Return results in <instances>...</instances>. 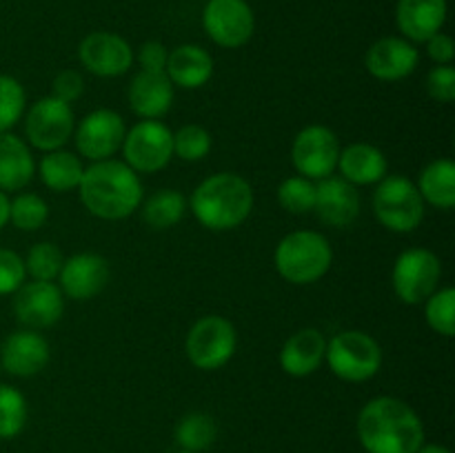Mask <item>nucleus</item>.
<instances>
[{"mask_svg": "<svg viewBox=\"0 0 455 453\" xmlns=\"http://www.w3.org/2000/svg\"><path fill=\"white\" fill-rule=\"evenodd\" d=\"M27 282L25 260L16 251L0 247V296H13Z\"/></svg>", "mask_w": 455, "mask_h": 453, "instance_id": "nucleus-37", "label": "nucleus"}, {"mask_svg": "<svg viewBox=\"0 0 455 453\" xmlns=\"http://www.w3.org/2000/svg\"><path fill=\"white\" fill-rule=\"evenodd\" d=\"M109 278L111 269L107 258L83 251L65 258L60 274H58V287H60L62 296L69 300L87 302L105 291Z\"/></svg>", "mask_w": 455, "mask_h": 453, "instance_id": "nucleus-16", "label": "nucleus"}, {"mask_svg": "<svg viewBox=\"0 0 455 453\" xmlns=\"http://www.w3.org/2000/svg\"><path fill=\"white\" fill-rule=\"evenodd\" d=\"M27 111V93L20 80L9 74H0V133L16 127Z\"/></svg>", "mask_w": 455, "mask_h": 453, "instance_id": "nucleus-35", "label": "nucleus"}, {"mask_svg": "<svg viewBox=\"0 0 455 453\" xmlns=\"http://www.w3.org/2000/svg\"><path fill=\"white\" fill-rule=\"evenodd\" d=\"M9 225V195L0 191V231Z\"/></svg>", "mask_w": 455, "mask_h": 453, "instance_id": "nucleus-42", "label": "nucleus"}, {"mask_svg": "<svg viewBox=\"0 0 455 453\" xmlns=\"http://www.w3.org/2000/svg\"><path fill=\"white\" fill-rule=\"evenodd\" d=\"M213 138L203 124H185L173 131V155L185 163H200L209 155Z\"/></svg>", "mask_w": 455, "mask_h": 453, "instance_id": "nucleus-36", "label": "nucleus"}, {"mask_svg": "<svg viewBox=\"0 0 455 453\" xmlns=\"http://www.w3.org/2000/svg\"><path fill=\"white\" fill-rule=\"evenodd\" d=\"M238 333L225 315H203L196 320L185 340V354L200 371H218L234 358Z\"/></svg>", "mask_w": 455, "mask_h": 453, "instance_id": "nucleus-8", "label": "nucleus"}, {"mask_svg": "<svg viewBox=\"0 0 455 453\" xmlns=\"http://www.w3.org/2000/svg\"><path fill=\"white\" fill-rule=\"evenodd\" d=\"M203 29L218 47L240 49L253 38L256 13L247 0H207Z\"/></svg>", "mask_w": 455, "mask_h": 453, "instance_id": "nucleus-11", "label": "nucleus"}, {"mask_svg": "<svg viewBox=\"0 0 455 453\" xmlns=\"http://www.w3.org/2000/svg\"><path fill=\"white\" fill-rule=\"evenodd\" d=\"M416 453H451L447 447L443 444H422Z\"/></svg>", "mask_w": 455, "mask_h": 453, "instance_id": "nucleus-43", "label": "nucleus"}, {"mask_svg": "<svg viewBox=\"0 0 455 453\" xmlns=\"http://www.w3.org/2000/svg\"><path fill=\"white\" fill-rule=\"evenodd\" d=\"M189 209L204 229L234 231L251 216L253 187L235 171L213 173L196 187Z\"/></svg>", "mask_w": 455, "mask_h": 453, "instance_id": "nucleus-3", "label": "nucleus"}, {"mask_svg": "<svg viewBox=\"0 0 455 453\" xmlns=\"http://www.w3.org/2000/svg\"><path fill=\"white\" fill-rule=\"evenodd\" d=\"M425 44L427 53H429V58L435 65H451L455 58V43L451 36L444 34V31H438V34L431 36Z\"/></svg>", "mask_w": 455, "mask_h": 453, "instance_id": "nucleus-41", "label": "nucleus"}, {"mask_svg": "<svg viewBox=\"0 0 455 453\" xmlns=\"http://www.w3.org/2000/svg\"><path fill=\"white\" fill-rule=\"evenodd\" d=\"M13 314L22 329H43L60 322L65 314V296L56 282L29 280L13 293Z\"/></svg>", "mask_w": 455, "mask_h": 453, "instance_id": "nucleus-15", "label": "nucleus"}, {"mask_svg": "<svg viewBox=\"0 0 455 453\" xmlns=\"http://www.w3.org/2000/svg\"><path fill=\"white\" fill-rule=\"evenodd\" d=\"M22 260H25V271L31 280L56 282L62 262H65V253L56 242H36Z\"/></svg>", "mask_w": 455, "mask_h": 453, "instance_id": "nucleus-32", "label": "nucleus"}, {"mask_svg": "<svg viewBox=\"0 0 455 453\" xmlns=\"http://www.w3.org/2000/svg\"><path fill=\"white\" fill-rule=\"evenodd\" d=\"M373 216L394 234H413L425 220L427 204L418 191L416 182L407 176H389L387 173L376 185L371 198Z\"/></svg>", "mask_w": 455, "mask_h": 453, "instance_id": "nucleus-6", "label": "nucleus"}, {"mask_svg": "<svg viewBox=\"0 0 455 453\" xmlns=\"http://www.w3.org/2000/svg\"><path fill=\"white\" fill-rule=\"evenodd\" d=\"M49 220V204L43 195L20 191L16 198L9 200V222L18 231H38Z\"/></svg>", "mask_w": 455, "mask_h": 453, "instance_id": "nucleus-30", "label": "nucleus"}, {"mask_svg": "<svg viewBox=\"0 0 455 453\" xmlns=\"http://www.w3.org/2000/svg\"><path fill=\"white\" fill-rule=\"evenodd\" d=\"M218 425L209 413L194 411L180 417L176 426V442L182 451L203 453L216 442Z\"/></svg>", "mask_w": 455, "mask_h": 453, "instance_id": "nucleus-29", "label": "nucleus"}, {"mask_svg": "<svg viewBox=\"0 0 455 453\" xmlns=\"http://www.w3.org/2000/svg\"><path fill=\"white\" fill-rule=\"evenodd\" d=\"M34 176L36 160L25 138L12 131L0 133V191H22Z\"/></svg>", "mask_w": 455, "mask_h": 453, "instance_id": "nucleus-25", "label": "nucleus"}, {"mask_svg": "<svg viewBox=\"0 0 455 453\" xmlns=\"http://www.w3.org/2000/svg\"><path fill=\"white\" fill-rule=\"evenodd\" d=\"M127 124L114 109H93L76 124L74 142L83 158L92 163L109 160L123 149Z\"/></svg>", "mask_w": 455, "mask_h": 453, "instance_id": "nucleus-13", "label": "nucleus"}, {"mask_svg": "<svg viewBox=\"0 0 455 453\" xmlns=\"http://www.w3.org/2000/svg\"><path fill=\"white\" fill-rule=\"evenodd\" d=\"M363 209L358 187L340 176H329L315 182V207L320 222L333 229H347L354 225Z\"/></svg>", "mask_w": 455, "mask_h": 453, "instance_id": "nucleus-19", "label": "nucleus"}, {"mask_svg": "<svg viewBox=\"0 0 455 453\" xmlns=\"http://www.w3.org/2000/svg\"><path fill=\"white\" fill-rule=\"evenodd\" d=\"M29 417L27 400L16 386L0 382V440H12L22 433Z\"/></svg>", "mask_w": 455, "mask_h": 453, "instance_id": "nucleus-31", "label": "nucleus"}, {"mask_svg": "<svg viewBox=\"0 0 455 453\" xmlns=\"http://www.w3.org/2000/svg\"><path fill=\"white\" fill-rule=\"evenodd\" d=\"M25 140L34 149L56 151L65 149L67 142L74 138L76 114L74 107L58 100L56 96H43L25 111Z\"/></svg>", "mask_w": 455, "mask_h": 453, "instance_id": "nucleus-9", "label": "nucleus"}, {"mask_svg": "<svg viewBox=\"0 0 455 453\" xmlns=\"http://www.w3.org/2000/svg\"><path fill=\"white\" fill-rule=\"evenodd\" d=\"M83 93H84V78L78 69H65L53 78L52 96H56L58 100L67 102V105H74L76 100H80Z\"/></svg>", "mask_w": 455, "mask_h": 453, "instance_id": "nucleus-39", "label": "nucleus"}, {"mask_svg": "<svg viewBox=\"0 0 455 453\" xmlns=\"http://www.w3.org/2000/svg\"><path fill=\"white\" fill-rule=\"evenodd\" d=\"M324 362L329 364L338 380L360 385L378 376L385 362V354H382L380 342L371 333L347 329L327 340Z\"/></svg>", "mask_w": 455, "mask_h": 453, "instance_id": "nucleus-5", "label": "nucleus"}, {"mask_svg": "<svg viewBox=\"0 0 455 453\" xmlns=\"http://www.w3.org/2000/svg\"><path fill=\"white\" fill-rule=\"evenodd\" d=\"M83 207L100 220H124L140 209L145 200L142 180L123 160H100L84 167L78 185Z\"/></svg>", "mask_w": 455, "mask_h": 453, "instance_id": "nucleus-2", "label": "nucleus"}, {"mask_svg": "<svg viewBox=\"0 0 455 453\" xmlns=\"http://www.w3.org/2000/svg\"><path fill=\"white\" fill-rule=\"evenodd\" d=\"M176 87L163 71H138L127 89L129 109L142 120H160L172 111Z\"/></svg>", "mask_w": 455, "mask_h": 453, "instance_id": "nucleus-20", "label": "nucleus"}, {"mask_svg": "<svg viewBox=\"0 0 455 453\" xmlns=\"http://www.w3.org/2000/svg\"><path fill=\"white\" fill-rule=\"evenodd\" d=\"M275 271L289 284H314L329 274L333 265L331 242L324 234L298 229L284 235L274 251Z\"/></svg>", "mask_w": 455, "mask_h": 453, "instance_id": "nucleus-4", "label": "nucleus"}, {"mask_svg": "<svg viewBox=\"0 0 455 453\" xmlns=\"http://www.w3.org/2000/svg\"><path fill=\"white\" fill-rule=\"evenodd\" d=\"M418 191H420L425 204H431L443 211H451L455 207V164L449 158L431 160L418 178Z\"/></svg>", "mask_w": 455, "mask_h": 453, "instance_id": "nucleus-27", "label": "nucleus"}, {"mask_svg": "<svg viewBox=\"0 0 455 453\" xmlns=\"http://www.w3.org/2000/svg\"><path fill=\"white\" fill-rule=\"evenodd\" d=\"M425 320L438 336H455V289L440 287L425 302Z\"/></svg>", "mask_w": 455, "mask_h": 453, "instance_id": "nucleus-33", "label": "nucleus"}, {"mask_svg": "<svg viewBox=\"0 0 455 453\" xmlns=\"http://www.w3.org/2000/svg\"><path fill=\"white\" fill-rule=\"evenodd\" d=\"M164 74L172 80L173 87L200 89L212 80L213 58L204 47L194 43L178 44L169 52Z\"/></svg>", "mask_w": 455, "mask_h": 453, "instance_id": "nucleus-24", "label": "nucleus"}, {"mask_svg": "<svg viewBox=\"0 0 455 453\" xmlns=\"http://www.w3.org/2000/svg\"><path fill=\"white\" fill-rule=\"evenodd\" d=\"M180 453H191V451H180Z\"/></svg>", "mask_w": 455, "mask_h": 453, "instance_id": "nucleus-44", "label": "nucleus"}, {"mask_svg": "<svg viewBox=\"0 0 455 453\" xmlns=\"http://www.w3.org/2000/svg\"><path fill=\"white\" fill-rule=\"evenodd\" d=\"M36 173H38L40 182L47 187L53 194H67V191L78 189L80 180H83L84 164L83 158L74 151L56 149L47 151L36 164Z\"/></svg>", "mask_w": 455, "mask_h": 453, "instance_id": "nucleus-26", "label": "nucleus"}, {"mask_svg": "<svg viewBox=\"0 0 455 453\" xmlns=\"http://www.w3.org/2000/svg\"><path fill=\"white\" fill-rule=\"evenodd\" d=\"M418 62H420V52L403 36H385L376 40L364 56L367 71L382 83H398L409 78L418 69Z\"/></svg>", "mask_w": 455, "mask_h": 453, "instance_id": "nucleus-18", "label": "nucleus"}, {"mask_svg": "<svg viewBox=\"0 0 455 453\" xmlns=\"http://www.w3.org/2000/svg\"><path fill=\"white\" fill-rule=\"evenodd\" d=\"M338 155H340V142L336 131L324 124H307L291 142V164L300 176L314 182L333 176Z\"/></svg>", "mask_w": 455, "mask_h": 453, "instance_id": "nucleus-12", "label": "nucleus"}, {"mask_svg": "<svg viewBox=\"0 0 455 453\" xmlns=\"http://www.w3.org/2000/svg\"><path fill=\"white\" fill-rule=\"evenodd\" d=\"M443 262L431 249H404L391 269V287L403 305H422L427 298L440 289Z\"/></svg>", "mask_w": 455, "mask_h": 453, "instance_id": "nucleus-7", "label": "nucleus"}, {"mask_svg": "<svg viewBox=\"0 0 455 453\" xmlns=\"http://www.w3.org/2000/svg\"><path fill=\"white\" fill-rule=\"evenodd\" d=\"M52 360L47 338L34 329H18L0 345V367L13 378L38 376Z\"/></svg>", "mask_w": 455, "mask_h": 453, "instance_id": "nucleus-17", "label": "nucleus"}, {"mask_svg": "<svg viewBox=\"0 0 455 453\" xmlns=\"http://www.w3.org/2000/svg\"><path fill=\"white\" fill-rule=\"evenodd\" d=\"M336 169H340V178H345L354 187H369L378 185L387 176L389 163H387L385 151L378 149L376 145L351 142L345 149H340Z\"/></svg>", "mask_w": 455, "mask_h": 453, "instance_id": "nucleus-23", "label": "nucleus"}, {"mask_svg": "<svg viewBox=\"0 0 455 453\" xmlns=\"http://www.w3.org/2000/svg\"><path fill=\"white\" fill-rule=\"evenodd\" d=\"M123 155L129 167L140 173H158L173 158V131L163 120H140L127 129Z\"/></svg>", "mask_w": 455, "mask_h": 453, "instance_id": "nucleus-10", "label": "nucleus"}, {"mask_svg": "<svg viewBox=\"0 0 455 453\" xmlns=\"http://www.w3.org/2000/svg\"><path fill=\"white\" fill-rule=\"evenodd\" d=\"M427 93L434 98L435 102H449L455 100V69L451 65H435L434 69L427 74Z\"/></svg>", "mask_w": 455, "mask_h": 453, "instance_id": "nucleus-38", "label": "nucleus"}, {"mask_svg": "<svg viewBox=\"0 0 455 453\" xmlns=\"http://www.w3.org/2000/svg\"><path fill=\"white\" fill-rule=\"evenodd\" d=\"M169 49L160 40H147L138 49V65L142 71H163L167 67Z\"/></svg>", "mask_w": 455, "mask_h": 453, "instance_id": "nucleus-40", "label": "nucleus"}, {"mask_svg": "<svg viewBox=\"0 0 455 453\" xmlns=\"http://www.w3.org/2000/svg\"><path fill=\"white\" fill-rule=\"evenodd\" d=\"M324 354H327V338L323 336V331L305 327L284 340L278 360L287 376L307 378L323 367Z\"/></svg>", "mask_w": 455, "mask_h": 453, "instance_id": "nucleus-22", "label": "nucleus"}, {"mask_svg": "<svg viewBox=\"0 0 455 453\" xmlns=\"http://www.w3.org/2000/svg\"><path fill=\"white\" fill-rule=\"evenodd\" d=\"M133 47L114 31H92L78 44V60L98 78H118L133 65Z\"/></svg>", "mask_w": 455, "mask_h": 453, "instance_id": "nucleus-14", "label": "nucleus"}, {"mask_svg": "<svg viewBox=\"0 0 455 453\" xmlns=\"http://www.w3.org/2000/svg\"><path fill=\"white\" fill-rule=\"evenodd\" d=\"M140 207L142 220L149 229L167 231L180 225L182 218L187 216V209H189V200L178 189H158Z\"/></svg>", "mask_w": 455, "mask_h": 453, "instance_id": "nucleus-28", "label": "nucleus"}, {"mask_svg": "<svg viewBox=\"0 0 455 453\" xmlns=\"http://www.w3.org/2000/svg\"><path fill=\"white\" fill-rule=\"evenodd\" d=\"M447 0H398L395 27L409 43H427L447 22Z\"/></svg>", "mask_w": 455, "mask_h": 453, "instance_id": "nucleus-21", "label": "nucleus"}, {"mask_svg": "<svg viewBox=\"0 0 455 453\" xmlns=\"http://www.w3.org/2000/svg\"><path fill=\"white\" fill-rule=\"evenodd\" d=\"M280 207L293 216H307L315 207V182L305 176H289L278 187Z\"/></svg>", "mask_w": 455, "mask_h": 453, "instance_id": "nucleus-34", "label": "nucleus"}, {"mask_svg": "<svg viewBox=\"0 0 455 453\" xmlns=\"http://www.w3.org/2000/svg\"><path fill=\"white\" fill-rule=\"evenodd\" d=\"M367 453H416L425 444V425L416 409L394 395L369 400L355 422Z\"/></svg>", "mask_w": 455, "mask_h": 453, "instance_id": "nucleus-1", "label": "nucleus"}]
</instances>
